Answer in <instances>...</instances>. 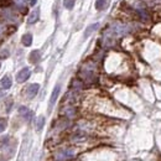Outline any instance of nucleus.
Returning a JSON list of instances; mask_svg holds the SVG:
<instances>
[{
	"label": "nucleus",
	"instance_id": "1",
	"mask_svg": "<svg viewBox=\"0 0 161 161\" xmlns=\"http://www.w3.org/2000/svg\"><path fill=\"white\" fill-rule=\"evenodd\" d=\"M30 75H31L30 69H29L27 67H25V68H23L20 72L16 75V81L19 82V83H24L25 81H27V79L30 78Z\"/></svg>",
	"mask_w": 161,
	"mask_h": 161
},
{
	"label": "nucleus",
	"instance_id": "2",
	"mask_svg": "<svg viewBox=\"0 0 161 161\" xmlns=\"http://www.w3.org/2000/svg\"><path fill=\"white\" fill-rule=\"evenodd\" d=\"M39 89H40V84H37V83H32V84H30L29 88H27V97H29L30 99L33 98L37 94Z\"/></svg>",
	"mask_w": 161,
	"mask_h": 161
},
{
	"label": "nucleus",
	"instance_id": "3",
	"mask_svg": "<svg viewBox=\"0 0 161 161\" xmlns=\"http://www.w3.org/2000/svg\"><path fill=\"white\" fill-rule=\"evenodd\" d=\"M58 94H60V86H56L55 89H53V92L51 94V99H50V109L53 107V104L56 103L57 98H58Z\"/></svg>",
	"mask_w": 161,
	"mask_h": 161
},
{
	"label": "nucleus",
	"instance_id": "4",
	"mask_svg": "<svg viewBox=\"0 0 161 161\" xmlns=\"http://www.w3.org/2000/svg\"><path fill=\"white\" fill-rule=\"evenodd\" d=\"M39 16H40V9L37 8V9H35V10L30 14L29 19H27V23H29V24H35V23L39 20Z\"/></svg>",
	"mask_w": 161,
	"mask_h": 161
},
{
	"label": "nucleus",
	"instance_id": "5",
	"mask_svg": "<svg viewBox=\"0 0 161 161\" xmlns=\"http://www.w3.org/2000/svg\"><path fill=\"white\" fill-rule=\"evenodd\" d=\"M98 27H99V24H98V23H96V24H92V25H89V26L86 29V31H84V39L89 37V35H91L92 32H94V31H96Z\"/></svg>",
	"mask_w": 161,
	"mask_h": 161
},
{
	"label": "nucleus",
	"instance_id": "6",
	"mask_svg": "<svg viewBox=\"0 0 161 161\" xmlns=\"http://www.w3.org/2000/svg\"><path fill=\"white\" fill-rule=\"evenodd\" d=\"M0 84H2V87H3L4 89H9V88L11 87V84H12L11 78H10L9 76L3 77V78H2V81H0Z\"/></svg>",
	"mask_w": 161,
	"mask_h": 161
},
{
	"label": "nucleus",
	"instance_id": "7",
	"mask_svg": "<svg viewBox=\"0 0 161 161\" xmlns=\"http://www.w3.org/2000/svg\"><path fill=\"white\" fill-rule=\"evenodd\" d=\"M40 58H41L40 51L35 50V51H32V52H31V55H30V61H31L32 63H37V62L40 61Z\"/></svg>",
	"mask_w": 161,
	"mask_h": 161
},
{
	"label": "nucleus",
	"instance_id": "8",
	"mask_svg": "<svg viewBox=\"0 0 161 161\" xmlns=\"http://www.w3.org/2000/svg\"><path fill=\"white\" fill-rule=\"evenodd\" d=\"M19 113H20L26 120H30V118H31V115H32V113L26 108V107H20V108H19Z\"/></svg>",
	"mask_w": 161,
	"mask_h": 161
},
{
	"label": "nucleus",
	"instance_id": "9",
	"mask_svg": "<svg viewBox=\"0 0 161 161\" xmlns=\"http://www.w3.org/2000/svg\"><path fill=\"white\" fill-rule=\"evenodd\" d=\"M21 41H23L24 46H31V44H32V35L31 33H25L23 36Z\"/></svg>",
	"mask_w": 161,
	"mask_h": 161
},
{
	"label": "nucleus",
	"instance_id": "10",
	"mask_svg": "<svg viewBox=\"0 0 161 161\" xmlns=\"http://www.w3.org/2000/svg\"><path fill=\"white\" fill-rule=\"evenodd\" d=\"M44 125H45V117H39L37 120H36V129L37 130H41L44 128Z\"/></svg>",
	"mask_w": 161,
	"mask_h": 161
},
{
	"label": "nucleus",
	"instance_id": "11",
	"mask_svg": "<svg viewBox=\"0 0 161 161\" xmlns=\"http://www.w3.org/2000/svg\"><path fill=\"white\" fill-rule=\"evenodd\" d=\"M105 4H107V0H97L96 2V9L97 10H103L105 8Z\"/></svg>",
	"mask_w": 161,
	"mask_h": 161
},
{
	"label": "nucleus",
	"instance_id": "12",
	"mask_svg": "<svg viewBox=\"0 0 161 161\" xmlns=\"http://www.w3.org/2000/svg\"><path fill=\"white\" fill-rule=\"evenodd\" d=\"M63 5L66 9L71 10V9H73V5H75V0H63Z\"/></svg>",
	"mask_w": 161,
	"mask_h": 161
},
{
	"label": "nucleus",
	"instance_id": "13",
	"mask_svg": "<svg viewBox=\"0 0 161 161\" xmlns=\"http://www.w3.org/2000/svg\"><path fill=\"white\" fill-rule=\"evenodd\" d=\"M6 129V119L0 118V133H3Z\"/></svg>",
	"mask_w": 161,
	"mask_h": 161
},
{
	"label": "nucleus",
	"instance_id": "14",
	"mask_svg": "<svg viewBox=\"0 0 161 161\" xmlns=\"http://www.w3.org/2000/svg\"><path fill=\"white\" fill-rule=\"evenodd\" d=\"M25 2H26V0H16V4L17 5H24Z\"/></svg>",
	"mask_w": 161,
	"mask_h": 161
},
{
	"label": "nucleus",
	"instance_id": "15",
	"mask_svg": "<svg viewBox=\"0 0 161 161\" xmlns=\"http://www.w3.org/2000/svg\"><path fill=\"white\" fill-rule=\"evenodd\" d=\"M36 3H37V0H31V2H30V4H31L32 6H33L35 4H36Z\"/></svg>",
	"mask_w": 161,
	"mask_h": 161
},
{
	"label": "nucleus",
	"instance_id": "16",
	"mask_svg": "<svg viewBox=\"0 0 161 161\" xmlns=\"http://www.w3.org/2000/svg\"><path fill=\"white\" fill-rule=\"evenodd\" d=\"M0 67H2V65H0Z\"/></svg>",
	"mask_w": 161,
	"mask_h": 161
}]
</instances>
